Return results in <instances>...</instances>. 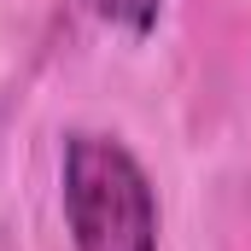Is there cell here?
<instances>
[{"mask_svg": "<svg viewBox=\"0 0 251 251\" xmlns=\"http://www.w3.org/2000/svg\"><path fill=\"white\" fill-rule=\"evenodd\" d=\"M64 222L76 251H158V199L123 140H64Z\"/></svg>", "mask_w": 251, "mask_h": 251, "instance_id": "6da1fadb", "label": "cell"}, {"mask_svg": "<svg viewBox=\"0 0 251 251\" xmlns=\"http://www.w3.org/2000/svg\"><path fill=\"white\" fill-rule=\"evenodd\" d=\"M88 12L105 18V24H117V29H128V35H146L158 24L164 0H88Z\"/></svg>", "mask_w": 251, "mask_h": 251, "instance_id": "7a4b0ae2", "label": "cell"}]
</instances>
